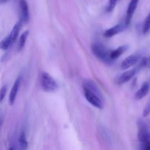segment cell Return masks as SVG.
Instances as JSON below:
<instances>
[{
	"mask_svg": "<svg viewBox=\"0 0 150 150\" xmlns=\"http://www.w3.org/2000/svg\"><path fill=\"white\" fill-rule=\"evenodd\" d=\"M82 89L85 99L88 103L98 109H103V104L101 95L98 87L93 81L85 80L82 83Z\"/></svg>",
	"mask_w": 150,
	"mask_h": 150,
	"instance_id": "cell-1",
	"label": "cell"
},
{
	"mask_svg": "<svg viewBox=\"0 0 150 150\" xmlns=\"http://www.w3.org/2000/svg\"><path fill=\"white\" fill-rule=\"evenodd\" d=\"M91 49L94 55L103 62L108 64L113 62L110 57V51H109L107 47L101 42H94L92 44Z\"/></svg>",
	"mask_w": 150,
	"mask_h": 150,
	"instance_id": "cell-2",
	"label": "cell"
},
{
	"mask_svg": "<svg viewBox=\"0 0 150 150\" xmlns=\"http://www.w3.org/2000/svg\"><path fill=\"white\" fill-rule=\"evenodd\" d=\"M41 85L43 90L46 92H54L58 87L56 81L48 73H43L41 77Z\"/></svg>",
	"mask_w": 150,
	"mask_h": 150,
	"instance_id": "cell-3",
	"label": "cell"
},
{
	"mask_svg": "<svg viewBox=\"0 0 150 150\" xmlns=\"http://www.w3.org/2000/svg\"><path fill=\"white\" fill-rule=\"evenodd\" d=\"M138 138L141 143L150 141V131L146 124L142 120L138 121Z\"/></svg>",
	"mask_w": 150,
	"mask_h": 150,
	"instance_id": "cell-4",
	"label": "cell"
},
{
	"mask_svg": "<svg viewBox=\"0 0 150 150\" xmlns=\"http://www.w3.org/2000/svg\"><path fill=\"white\" fill-rule=\"evenodd\" d=\"M19 11L21 21L22 23H27L29 21V10L26 0H19Z\"/></svg>",
	"mask_w": 150,
	"mask_h": 150,
	"instance_id": "cell-5",
	"label": "cell"
},
{
	"mask_svg": "<svg viewBox=\"0 0 150 150\" xmlns=\"http://www.w3.org/2000/svg\"><path fill=\"white\" fill-rule=\"evenodd\" d=\"M138 2H139V0H130V1H129V6L127 7V10H126V15L124 22L125 25L126 26H128L130 24L132 16H133L134 13H135V10H136L137 7H138Z\"/></svg>",
	"mask_w": 150,
	"mask_h": 150,
	"instance_id": "cell-6",
	"label": "cell"
},
{
	"mask_svg": "<svg viewBox=\"0 0 150 150\" xmlns=\"http://www.w3.org/2000/svg\"><path fill=\"white\" fill-rule=\"evenodd\" d=\"M138 70H139L138 67H136V68L131 69V70H127V71L124 72V73H122V74L119 76V79H118V83L121 85L126 83V82L129 81L131 79H132L135 77V75H136L137 73L138 72Z\"/></svg>",
	"mask_w": 150,
	"mask_h": 150,
	"instance_id": "cell-7",
	"label": "cell"
},
{
	"mask_svg": "<svg viewBox=\"0 0 150 150\" xmlns=\"http://www.w3.org/2000/svg\"><path fill=\"white\" fill-rule=\"evenodd\" d=\"M127 26L125 25L124 23H119L117 25H115L113 27L110 28V29H107L105 32H104V36L107 38H110L112 37L115 36V35H118L120 32H124L125 29H126Z\"/></svg>",
	"mask_w": 150,
	"mask_h": 150,
	"instance_id": "cell-8",
	"label": "cell"
},
{
	"mask_svg": "<svg viewBox=\"0 0 150 150\" xmlns=\"http://www.w3.org/2000/svg\"><path fill=\"white\" fill-rule=\"evenodd\" d=\"M140 60H141V56L138 55V54H132V55H130L128 57H126L122 62L121 67L124 70H126V69L130 68L131 67L137 64Z\"/></svg>",
	"mask_w": 150,
	"mask_h": 150,
	"instance_id": "cell-9",
	"label": "cell"
},
{
	"mask_svg": "<svg viewBox=\"0 0 150 150\" xmlns=\"http://www.w3.org/2000/svg\"><path fill=\"white\" fill-rule=\"evenodd\" d=\"M21 82V78L19 76L15 81L14 84H13L11 91L10 92V95H9V103H10V105H13L14 104L15 101H16V97H17L18 92H19V88H20Z\"/></svg>",
	"mask_w": 150,
	"mask_h": 150,
	"instance_id": "cell-10",
	"label": "cell"
},
{
	"mask_svg": "<svg viewBox=\"0 0 150 150\" xmlns=\"http://www.w3.org/2000/svg\"><path fill=\"white\" fill-rule=\"evenodd\" d=\"M150 90V83L149 82H144L142 86L136 92L135 95V98L136 100H141L148 95Z\"/></svg>",
	"mask_w": 150,
	"mask_h": 150,
	"instance_id": "cell-11",
	"label": "cell"
},
{
	"mask_svg": "<svg viewBox=\"0 0 150 150\" xmlns=\"http://www.w3.org/2000/svg\"><path fill=\"white\" fill-rule=\"evenodd\" d=\"M128 46L127 45H121V46L118 47L116 49L113 50V51H110V59L112 61L113 60H116L118 58L121 57L125 51L127 50Z\"/></svg>",
	"mask_w": 150,
	"mask_h": 150,
	"instance_id": "cell-12",
	"label": "cell"
},
{
	"mask_svg": "<svg viewBox=\"0 0 150 150\" xmlns=\"http://www.w3.org/2000/svg\"><path fill=\"white\" fill-rule=\"evenodd\" d=\"M21 26H22V22L21 21H19L18 23H16V24H15V26H13V29H12L11 32H10V34L9 35H10V39H11L12 43L13 44L16 42V39H17L18 37H19V32H20Z\"/></svg>",
	"mask_w": 150,
	"mask_h": 150,
	"instance_id": "cell-13",
	"label": "cell"
},
{
	"mask_svg": "<svg viewBox=\"0 0 150 150\" xmlns=\"http://www.w3.org/2000/svg\"><path fill=\"white\" fill-rule=\"evenodd\" d=\"M28 35H29V31H25V32H24L21 34V35L19 38V44H18V49H19V51L22 50L24 47L26 39H27Z\"/></svg>",
	"mask_w": 150,
	"mask_h": 150,
	"instance_id": "cell-14",
	"label": "cell"
},
{
	"mask_svg": "<svg viewBox=\"0 0 150 150\" xmlns=\"http://www.w3.org/2000/svg\"><path fill=\"white\" fill-rule=\"evenodd\" d=\"M19 146H20L21 149L22 150H26V148L28 146V143L27 141H26V133L24 131H21L20 136H19Z\"/></svg>",
	"mask_w": 150,
	"mask_h": 150,
	"instance_id": "cell-15",
	"label": "cell"
},
{
	"mask_svg": "<svg viewBox=\"0 0 150 150\" xmlns=\"http://www.w3.org/2000/svg\"><path fill=\"white\" fill-rule=\"evenodd\" d=\"M11 45H13V43H12L10 35H8L0 42V49L3 50V51H7Z\"/></svg>",
	"mask_w": 150,
	"mask_h": 150,
	"instance_id": "cell-16",
	"label": "cell"
},
{
	"mask_svg": "<svg viewBox=\"0 0 150 150\" xmlns=\"http://www.w3.org/2000/svg\"><path fill=\"white\" fill-rule=\"evenodd\" d=\"M150 30V13L146 17L145 20L144 21V24H143L142 32L144 35L148 33Z\"/></svg>",
	"mask_w": 150,
	"mask_h": 150,
	"instance_id": "cell-17",
	"label": "cell"
},
{
	"mask_svg": "<svg viewBox=\"0 0 150 150\" xmlns=\"http://www.w3.org/2000/svg\"><path fill=\"white\" fill-rule=\"evenodd\" d=\"M119 1V0H108V2H107V7H106L105 9L106 12L107 13H111V12H113Z\"/></svg>",
	"mask_w": 150,
	"mask_h": 150,
	"instance_id": "cell-18",
	"label": "cell"
},
{
	"mask_svg": "<svg viewBox=\"0 0 150 150\" xmlns=\"http://www.w3.org/2000/svg\"><path fill=\"white\" fill-rule=\"evenodd\" d=\"M7 87L6 85H4V86H2L0 88V103H1L3 101L6 94H7Z\"/></svg>",
	"mask_w": 150,
	"mask_h": 150,
	"instance_id": "cell-19",
	"label": "cell"
},
{
	"mask_svg": "<svg viewBox=\"0 0 150 150\" xmlns=\"http://www.w3.org/2000/svg\"><path fill=\"white\" fill-rule=\"evenodd\" d=\"M140 65L141 67H146L147 68L150 69V56L148 57V58H144L141 59V64Z\"/></svg>",
	"mask_w": 150,
	"mask_h": 150,
	"instance_id": "cell-20",
	"label": "cell"
},
{
	"mask_svg": "<svg viewBox=\"0 0 150 150\" xmlns=\"http://www.w3.org/2000/svg\"><path fill=\"white\" fill-rule=\"evenodd\" d=\"M140 150H150V141L141 143Z\"/></svg>",
	"mask_w": 150,
	"mask_h": 150,
	"instance_id": "cell-21",
	"label": "cell"
},
{
	"mask_svg": "<svg viewBox=\"0 0 150 150\" xmlns=\"http://www.w3.org/2000/svg\"><path fill=\"white\" fill-rule=\"evenodd\" d=\"M150 114V100L149 101L148 103L146 104V107L144 108V111H143V116L144 117H147Z\"/></svg>",
	"mask_w": 150,
	"mask_h": 150,
	"instance_id": "cell-22",
	"label": "cell"
},
{
	"mask_svg": "<svg viewBox=\"0 0 150 150\" xmlns=\"http://www.w3.org/2000/svg\"><path fill=\"white\" fill-rule=\"evenodd\" d=\"M2 118L1 117H0V129H1V125H2Z\"/></svg>",
	"mask_w": 150,
	"mask_h": 150,
	"instance_id": "cell-23",
	"label": "cell"
},
{
	"mask_svg": "<svg viewBox=\"0 0 150 150\" xmlns=\"http://www.w3.org/2000/svg\"><path fill=\"white\" fill-rule=\"evenodd\" d=\"M7 0H1V2H5V1H7Z\"/></svg>",
	"mask_w": 150,
	"mask_h": 150,
	"instance_id": "cell-24",
	"label": "cell"
},
{
	"mask_svg": "<svg viewBox=\"0 0 150 150\" xmlns=\"http://www.w3.org/2000/svg\"><path fill=\"white\" fill-rule=\"evenodd\" d=\"M9 150H14V149H13V147H10V149H9Z\"/></svg>",
	"mask_w": 150,
	"mask_h": 150,
	"instance_id": "cell-25",
	"label": "cell"
}]
</instances>
